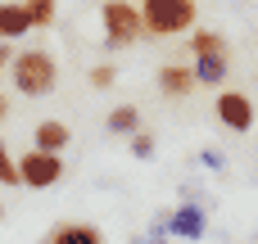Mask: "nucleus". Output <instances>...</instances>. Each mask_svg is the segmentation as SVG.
<instances>
[{"label": "nucleus", "instance_id": "obj_11", "mask_svg": "<svg viewBox=\"0 0 258 244\" xmlns=\"http://www.w3.org/2000/svg\"><path fill=\"white\" fill-rule=\"evenodd\" d=\"M68 140H73V131H68L59 118H45V122H36V131H32V145H36V149H54V154H63Z\"/></svg>", "mask_w": 258, "mask_h": 244}, {"label": "nucleus", "instance_id": "obj_13", "mask_svg": "<svg viewBox=\"0 0 258 244\" xmlns=\"http://www.w3.org/2000/svg\"><path fill=\"white\" fill-rule=\"evenodd\" d=\"M209 50H227L222 32H190V54H209Z\"/></svg>", "mask_w": 258, "mask_h": 244}, {"label": "nucleus", "instance_id": "obj_3", "mask_svg": "<svg viewBox=\"0 0 258 244\" xmlns=\"http://www.w3.org/2000/svg\"><path fill=\"white\" fill-rule=\"evenodd\" d=\"M100 18H104V50H127L145 36L141 5H132V0H104Z\"/></svg>", "mask_w": 258, "mask_h": 244}, {"label": "nucleus", "instance_id": "obj_15", "mask_svg": "<svg viewBox=\"0 0 258 244\" xmlns=\"http://www.w3.org/2000/svg\"><path fill=\"white\" fill-rule=\"evenodd\" d=\"M127 140H132V154H136V158H154V149H159V145H154V136H150L145 127H136Z\"/></svg>", "mask_w": 258, "mask_h": 244}, {"label": "nucleus", "instance_id": "obj_10", "mask_svg": "<svg viewBox=\"0 0 258 244\" xmlns=\"http://www.w3.org/2000/svg\"><path fill=\"white\" fill-rule=\"evenodd\" d=\"M50 244H100V226H91V222H59V226H50Z\"/></svg>", "mask_w": 258, "mask_h": 244}, {"label": "nucleus", "instance_id": "obj_5", "mask_svg": "<svg viewBox=\"0 0 258 244\" xmlns=\"http://www.w3.org/2000/svg\"><path fill=\"white\" fill-rule=\"evenodd\" d=\"M213 109H218V122L227 131H236V136L254 131V100L245 91H218V104Z\"/></svg>", "mask_w": 258, "mask_h": 244}, {"label": "nucleus", "instance_id": "obj_14", "mask_svg": "<svg viewBox=\"0 0 258 244\" xmlns=\"http://www.w3.org/2000/svg\"><path fill=\"white\" fill-rule=\"evenodd\" d=\"M23 5H27L32 27H50L54 23V0H23Z\"/></svg>", "mask_w": 258, "mask_h": 244}, {"label": "nucleus", "instance_id": "obj_1", "mask_svg": "<svg viewBox=\"0 0 258 244\" xmlns=\"http://www.w3.org/2000/svg\"><path fill=\"white\" fill-rule=\"evenodd\" d=\"M9 82H14L18 95L41 100V95L54 91V82H59V63H54L50 50H18V54L9 59Z\"/></svg>", "mask_w": 258, "mask_h": 244}, {"label": "nucleus", "instance_id": "obj_20", "mask_svg": "<svg viewBox=\"0 0 258 244\" xmlns=\"http://www.w3.org/2000/svg\"><path fill=\"white\" fill-rule=\"evenodd\" d=\"M0 222H5V208H0Z\"/></svg>", "mask_w": 258, "mask_h": 244}, {"label": "nucleus", "instance_id": "obj_12", "mask_svg": "<svg viewBox=\"0 0 258 244\" xmlns=\"http://www.w3.org/2000/svg\"><path fill=\"white\" fill-rule=\"evenodd\" d=\"M141 127V109L136 104H118V109H109V118H104V131L109 136H132Z\"/></svg>", "mask_w": 258, "mask_h": 244}, {"label": "nucleus", "instance_id": "obj_2", "mask_svg": "<svg viewBox=\"0 0 258 244\" xmlns=\"http://www.w3.org/2000/svg\"><path fill=\"white\" fill-rule=\"evenodd\" d=\"M141 27L145 36H181L195 27V0H145Z\"/></svg>", "mask_w": 258, "mask_h": 244}, {"label": "nucleus", "instance_id": "obj_21", "mask_svg": "<svg viewBox=\"0 0 258 244\" xmlns=\"http://www.w3.org/2000/svg\"><path fill=\"white\" fill-rule=\"evenodd\" d=\"M0 68H5V63H0Z\"/></svg>", "mask_w": 258, "mask_h": 244}, {"label": "nucleus", "instance_id": "obj_19", "mask_svg": "<svg viewBox=\"0 0 258 244\" xmlns=\"http://www.w3.org/2000/svg\"><path fill=\"white\" fill-rule=\"evenodd\" d=\"M5 113H9V104H5V100H0V122H5Z\"/></svg>", "mask_w": 258, "mask_h": 244}, {"label": "nucleus", "instance_id": "obj_4", "mask_svg": "<svg viewBox=\"0 0 258 244\" xmlns=\"http://www.w3.org/2000/svg\"><path fill=\"white\" fill-rule=\"evenodd\" d=\"M18 181L23 186H32V190H50V186H59L63 181V154H54V149H27L23 158H18Z\"/></svg>", "mask_w": 258, "mask_h": 244}, {"label": "nucleus", "instance_id": "obj_18", "mask_svg": "<svg viewBox=\"0 0 258 244\" xmlns=\"http://www.w3.org/2000/svg\"><path fill=\"white\" fill-rule=\"evenodd\" d=\"M200 163H204L209 172H222V168H227V154H222V149H200Z\"/></svg>", "mask_w": 258, "mask_h": 244}, {"label": "nucleus", "instance_id": "obj_6", "mask_svg": "<svg viewBox=\"0 0 258 244\" xmlns=\"http://www.w3.org/2000/svg\"><path fill=\"white\" fill-rule=\"evenodd\" d=\"M204 231H209V217H204L200 204H177V208H172L168 235H177V240H204Z\"/></svg>", "mask_w": 258, "mask_h": 244}, {"label": "nucleus", "instance_id": "obj_16", "mask_svg": "<svg viewBox=\"0 0 258 244\" xmlns=\"http://www.w3.org/2000/svg\"><path fill=\"white\" fill-rule=\"evenodd\" d=\"M0 186H23L18 181V158L5 149V140H0Z\"/></svg>", "mask_w": 258, "mask_h": 244}, {"label": "nucleus", "instance_id": "obj_8", "mask_svg": "<svg viewBox=\"0 0 258 244\" xmlns=\"http://www.w3.org/2000/svg\"><path fill=\"white\" fill-rule=\"evenodd\" d=\"M159 91H163L168 100H186V95L195 91V68H190V63H163V68H159Z\"/></svg>", "mask_w": 258, "mask_h": 244}, {"label": "nucleus", "instance_id": "obj_7", "mask_svg": "<svg viewBox=\"0 0 258 244\" xmlns=\"http://www.w3.org/2000/svg\"><path fill=\"white\" fill-rule=\"evenodd\" d=\"M190 59H195V63H190V68H195V86L218 91V86L227 82V68H231V63H227V50H209V54H190Z\"/></svg>", "mask_w": 258, "mask_h": 244}, {"label": "nucleus", "instance_id": "obj_17", "mask_svg": "<svg viewBox=\"0 0 258 244\" xmlns=\"http://www.w3.org/2000/svg\"><path fill=\"white\" fill-rule=\"evenodd\" d=\"M113 82H118V68H113V63H95V68H91V86H95V91H109Z\"/></svg>", "mask_w": 258, "mask_h": 244}, {"label": "nucleus", "instance_id": "obj_9", "mask_svg": "<svg viewBox=\"0 0 258 244\" xmlns=\"http://www.w3.org/2000/svg\"><path fill=\"white\" fill-rule=\"evenodd\" d=\"M32 32V18H27V5L23 0H5L0 5V41H18Z\"/></svg>", "mask_w": 258, "mask_h": 244}]
</instances>
